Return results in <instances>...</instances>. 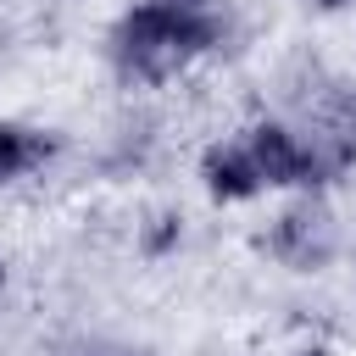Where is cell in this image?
<instances>
[{"instance_id":"obj_2","label":"cell","mask_w":356,"mask_h":356,"mask_svg":"<svg viewBox=\"0 0 356 356\" xmlns=\"http://www.w3.org/2000/svg\"><path fill=\"white\" fill-rule=\"evenodd\" d=\"M250 156H256L261 184H306V150L295 145V134H289V128L261 122V128L250 134Z\"/></svg>"},{"instance_id":"obj_4","label":"cell","mask_w":356,"mask_h":356,"mask_svg":"<svg viewBox=\"0 0 356 356\" xmlns=\"http://www.w3.org/2000/svg\"><path fill=\"white\" fill-rule=\"evenodd\" d=\"M206 189L217 200H245L261 189V172H256V156L250 150H234V145H211L206 150Z\"/></svg>"},{"instance_id":"obj_8","label":"cell","mask_w":356,"mask_h":356,"mask_svg":"<svg viewBox=\"0 0 356 356\" xmlns=\"http://www.w3.org/2000/svg\"><path fill=\"white\" fill-rule=\"evenodd\" d=\"M323 6H339V0H323Z\"/></svg>"},{"instance_id":"obj_5","label":"cell","mask_w":356,"mask_h":356,"mask_svg":"<svg viewBox=\"0 0 356 356\" xmlns=\"http://www.w3.org/2000/svg\"><path fill=\"white\" fill-rule=\"evenodd\" d=\"M39 156H50V145L39 139V134H28V128H17V122H0V184H11L22 167H33Z\"/></svg>"},{"instance_id":"obj_3","label":"cell","mask_w":356,"mask_h":356,"mask_svg":"<svg viewBox=\"0 0 356 356\" xmlns=\"http://www.w3.org/2000/svg\"><path fill=\"white\" fill-rule=\"evenodd\" d=\"M323 250H328V222L312 211V206H300V211H284L278 217V228H273V256H284L289 267H317L323 261Z\"/></svg>"},{"instance_id":"obj_1","label":"cell","mask_w":356,"mask_h":356,"mask_svg":"<svg viewBox=\"0 0 356 356\" xmlns=\"http://www.w3.org/2000/svg\"><path fill=\"white\" fill-rule=\"evenodd\" d=\"M217 39V22L195 0H150L117 22V61L139 78H172Z\"/></svg>"},{"instance_id":"obj_7","label":"cell","mask_w":356,"mask_h":356,"mask_svg":"<svg viewBox=\"0 0 356 356\" xmlns=\"http://www.w3.org/2000/svg\"><path fill=\"white\" fill-rule=\"evenodd\" d=\"M306 356H328V350H306Z\"/></svg>"},{"instance_id":"obj_6","label":"cell","mask_w":356,"mask_h":356,"mask_svg":"<svg viewBox=\"0 0 356 356\" xmlns=\"http://www.w3.org/2000/svg\"><path fill=\"white\" fill-rule=\"evenodd\" d=\"M145 245H150L156 256H161V250H172V245H178V217H156V228L145 234Z\"/></svg>"}]
</instances>
